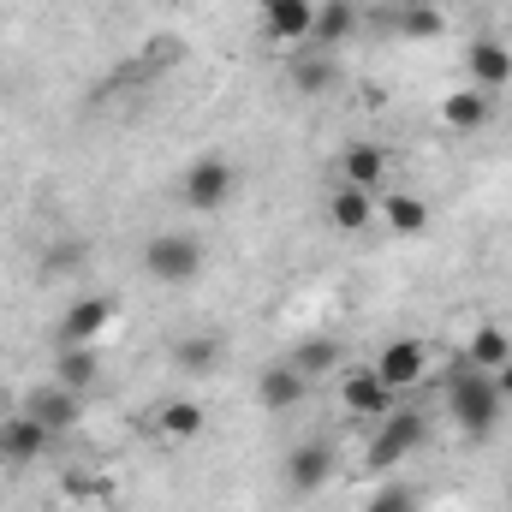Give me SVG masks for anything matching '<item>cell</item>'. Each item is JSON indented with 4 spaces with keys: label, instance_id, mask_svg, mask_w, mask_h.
<instances>
[{
    "label": "cell",
    "instance_id": "6da1fadb",
    "mask_svg": "<svg viewBox=\"0 0 512 512\" xmlns=\"http://www.w3.org/2000/svg\"><path fill=\"white\" fill-rule=\"evenodd\" d=\"M501 411H507V399L495 393V376L459 364V376L447 382V417L459 423V435L465 441H489L501 429Z\"/></svg>",
    "mask_w": 512,
    "mask_h": 512
},
{
    "label": "cell",
    "instance_id": "7a4b0ae2",
    "mask_svg": "<svg viewBox=\"0 0 512 512\" xmlns=\"http://www.w3.org/2000/svg\"><path fill=\"white\" fill-rule=\"evenodd\" d=\"M233 191H239V167H233L227 155H197V161L185 167V179H179V197H185V209H197V215L227 209Z\"/></svg>",
    "mask_w": 512,
    "mask_h": 512
},
{
    "label": "cell",
    "instance_id": "3957f363",
    "mask_svg": "<svg viewBox=\"0 0 512 512\" xmlns=\"http://www.w3.org/2000/svg\"><path fill=\"white\" fill-rule=\"evenodd\" d=\"M203 245L191 239V233H155L149 245H143V274L149 280H161V286H191L197 274H203Z\"/></svg>",
    "mask_w": 512,
    "mask_h": 512
},
{
    "label": "cell",
    "instance_id": "277c9868",
    "mask_svg": "<svg viewBox=\"0 0 512 512\" xmlns=\"http://www.w3.org/2000/svg\"><path fill=\"white\" fill-rule=\"evenodd\" d=\"M423 441H429V417H423L417 405H393L382 417V429H376V441H370V471H393V465L411 459Z\"/></svg>",
    "mask_w": 512,
    "mask_h": 512
},
{
    "label": "cell",
    "instance_id": "5b68a950",
    "mask_svg": "<svg viewBox=\"0 0 512 512\" xmlns=\"http://www.w3.org/2000/svg\"><path fill=\"white\" fill-rule=\"evenodd\" d=\"M334 471H340V453H334V441H298L292 453H286V465H280V477H286V489L292 495H322L328 483H334Z\"/></svg>",
    "mask_w": 512,
    "mask_h": 512
},
{
    "label": "cell",
    "instance_id": "8992f818",
    "mask_svg": "<svg viewBox=\"0 0 512 512\" xmlns=\"http://www.w3.org/2000/svg\"><path fill=\"white\" fill-rule=\"evenodd\" d=\"M114 316H120V304H114V298H102V292H90V298L66 304V316H60V346H96V340L114 328Z\"/></svg>",
    "mask_w": 512,
    "mask_h": 512
},
{
    "label": "cell",
    "instance_id": "52a82bcc",
    "mask_svg": "<svg viewBox=\"0 0 512 512\" xmlns=\"http://www.w3.org/2000/svg\"><path fill=\"white\" fill-rule=\"evenodd\" d=\"M376 376L393 393H411V387L429 376V346L423 340H387L382 352H376Z\"/></svg>",
    "mask_w": 512,
    "mask_h": 512
},
{
    "label": "cell",
    "instance_id": "ba28073f",
    "mask_svg": "<svg viewBox=\"0 0 512 512\" xmlns=\"http://www.w3.org/2000/svg\"><path fill=\"white\" fill-rule=\"evenodd\" d=\"M48 447H54V429H48L42 417L18 411V417L0 423V459H6V465H36Z\"/></svg>",
    "mask_w": 512,
    "mask_h": 512
},
{
    "label": "cell",
    "instance_id": "9c48e42d",
    "mask_svg": "<svg viewBox=\"0 0 512 512\" xmlns=\"http://www.w3.org/2000/svg\"><path fill=\"white\" fill-rule=\"evenodd\" d=\"M340 399H346L352 417H387V411L399 405V393L376 376V364H352L346 382H340Z\"/></svg>",
    "mask_w": 512,
    "mask_h": 512
},
{
    "label": "cell",
    "instance_id": "30bf717a",
    "mask_svg": "<svg viewBox=\"0 0 512 512\" xmlns=\"http://www.w3.org/2000/svg\"><path fill=\"white\" fill-rule=\"evenodd\" d=\"M304 393H310V376H304V370H292L286 358H280V364H268V370L256 376V405H262V411H274V417L298 411V405H304Z\"/></svg>",
    "mask_w": 512,
    "mask_h": 512
},
{
    "label": "cell",
    "instance_id": "8fae6325",
    "mask_svg": "<svg viewBox=\"0 0 512 512\" xmlns=\"http://www.w3.org/2000/svg\"><path fill=\"white\" fill-rule=\"evenodd\" d=\"M465 78L477 84V90H507L512 84V48L507 42H495V36H477L471 48H465Z\"/></svg>",
    "mask_w": 512,
    "mask_h": 512
},
{
    "label": "cell",
    "instance_id": "7c38bea8",
    "mask_svg": "<svg viewBox=\"0 0 512 512\" xmlns=\"http://www.w3.org/2000/svg\"><path fill=\"white\" fill-rule=\"evenodd\" d=\"M203 429H209V405H203V399H161V411H155V435H161V441L185 447V441H197Z\"/></svg>",
    "mask_w": 512,
    "mask_h": 512
},
{
    "label": "cell",
    "instance_id": "4fadbf2b",
    "mask_svg": "<svg viewBox=\"0 0 512 512\" xmlns=\"http://www.w3.org/2000/svg\"><path fill=\"white\" fill-rule=\"evenodd\" d=\"M262 30L274 42H310L316 30V0H262Z\"/></svg>",
    "mask_w": 512,
    "mask_h": 512
},
{
    "label": "cell",
    "instance_id": "5bb4252c",
    "mask_svg": "<svg viewBox=\"0 0 512 512\" xmlns=\"http://www.w3.org/2000/svg\"><path fill=\"white\" fill-rule=\"evenodd\" d=\"M30 417H42L54 435H66L78 417H84V393H72V387H60V382H42L36 393H30V405H24Z\"/></svg>",
    "mask_w": 512,
    "mask_h": 512
},
{
    "label": "cell",
    "instance_id": "9a60e30c",
    "mask_svg": "<svg viewBox=\"0 0 512 512\" xmlns=\"http://www.w3.org/2000/svg\"><path fill=\"white\" fill-rule=\"evenodd\" d=\"M441 120H447V131H483L489 120H495V96L489 90H447L441 96Z\"/></svg>",
    "mask_w": 512,
    "mask_h": 512
},
{
    "label": "cell",
    "instance_id": "2e32d148",
    "mask_svg": "<svg viewBox=\"0 0 512 512\" xmlns=\"http://www.w3.org/2000/svg\"><path fill=\"white\" fill-rule=\"evenodd\" d=\"M387 173V149L382 143H346L340 149V185H364V191H376V179Z\"/></svg>",
    "mask_w": 512,
    "mask_h": 512
},
{
    "label": "cell",
    "instance_id": "e0dca14e",
    "mask_svg": "<svg viewBox=\"0 0 512 512\" xmlns=\"http://www.w3.org/2000/svg\"><path fill=\"white\" fill-rule=\"evenodd\" d=\"M465 364L471 370H501V364H512V334L507 328H495V322H483V328H471V340H465Z\"/></svg>",
    "mask_w": 512,
    "mask_h": 512
},
{
    "label": "cell",
    "instance_id": "ac0fdd59",
    "mask_svg": "<svg viewBox=\"0 0 512 512\" xmlns=\"http://www.w3.org/2000/svg\"><path fill=\"white\" fill-rule=\"evenodd\" d=\"M328 221H334L340 233H364V227L376 221V197H370L364 185H340V191L328 197Z\"/></svg>",
    "mask_w": 512,
    "mask_h": 512
},
{
    "label": "cell",
    "instance_id": "d6986e66",
    "mask_svg": "<svg viewBox=\"0 0 512 512\" xmlns=\"http://www.w3.org/2000/svg\"><path fill=\"white\" fill-rule=\"evenodd\" d=\"M54 382L72 387V393H90V387L102 382V358H96V346H60V358H54Z\"/></svg>",
    "mask_w": 512,
    "mask_h": 512
},
{
    "label": "cell",
    "instance_id": "ffe728a7",
    "mask_svg": "<svg viewBox=\"0 0 512 512\" xmlns=\"http://www.w3.org/2000/svg\"><path fill=\"white\" fill-rule=\"evenodd\" d=\"M376 215H382L399 239H411V233H423V227H429V203H423L417 191H393L387 203H376Z\"/></svg>",
    "mask_w": 512,
    "mask_h": 512
},
{
    "label": "cell",
    "instance_id": "44dd1931",
    "mask_svg": "<svg viewBox=\"0 0 512 512\" xmlns=\"http://www.w3.org/2000/svg\"><path fill=\"white\" fill-rule=\"evenodd\" d=\"M286 78H292V90H298V96H328V90H334V78H340V72H334V60H328V54H310V60H304V54H298V60H292V72H286Z\"/></svg>",
    "mask_w": 512,
    "mask_h": 512
},
{
    "label": "cell",
    "instance_id": "7402d4cb",
    "mask_svg": "<svg viewBox=\"0 0 512 512\" xmlns=\"http://www.w3.org/2000/svg\"><path fill=\"white\" fill-rule=\"evenodd\" d=\"M352 24H358L352 0H328V6H316V30H310V42L334 48V42H346V36H352Z\"/></svg>",
    "mask_w": 512,
    "mask_h": 512
},
{
    "label": "cell",
    "instance_id": "603a6c76",
    "mask_svg": "<svg viewBox=\"0 0 512 512\" xmlns=\"http://www.w3.org/2000/svg\"><path fill=\"white\" fill-rule=\"evenodd\" d=\"M179 370H185V376H215V370H221V340H215V334L179 340Z\"/></svg>",
    "mask_w": 512,
    "mask_h": 512
},
{
    "label": "cell",
    "instance_id": "cb8c5ba5",
    "mask_svg": "<svg viewBox=\"0 0 512 512\" xmlns=\"http://www.w3.org/2000/svg\"><path fill=\"white\" fill-rule=\"evenodd\" d=\"M286 364H292V370H304V376L316 382L322 370H334V364H340V346H334V340H322V334H310V340H298V346H292V358H286Z\"/></svg>",
    "mask_w": 512,
    "mask_h": 512
},
{
    "label": "cell",
    "instance_id": "d4e9b609",
    "mask_svg": "<svg viewBox=\"0 0 512 512\" xmlns=\"http://www.w3.org/2000/svg\"><path fill=\"white\" fill-rule=\"evenodd\" d=\"M393 24H399V36H411V42H435V36L447 30V18H441L435 6H405Z\"/></svg>",
    "mask_w": 512,
    "mask_h": 512
},
{
    "label": "cell",
    "instance_id": "484cf974",
    "mask_svg": "<svg viewBox=\"0 0 512 512\" xmlns=\"http://www.w3.org/2000/svg\"><path fill=\"white\" fill-rule=\"evenodd\" d=\"M358 512H417V489L411 483H382Z\"/></svg>",
    "mask_w": 512,
    "mask_h": 512
},
{
    "label": "cell",
    "instance_id": "4316f807",
    "mask_svg": "<svg viewBox=\"0 0 512 512\" xmlns=\"http://www.w3.org/2000/svg\"><path fill=\"white\" fill-rule=\"evenodd\" d=\"M495 393L512 405V364H501V370H495Z\"/></svg>",
    "mask_w": 512,
    "mask_h": 512
},
{
    "label": "cell",
    "instance_id": "83f0119b",
    "mask_svg": "<svg viewBox=\"0 0 512 512\" xmlns=\"http://www.w3.org/2000/svg\"><path fill=\"white\" fill-rule=\"evenodd\" d=\"M507 501H512V477H507Z\"/></svg>",
    "mask_w": 512,
    "mask_h": 512
},
{
    "label": "cell",
    "instance_id": "f1b7e54d",
    "mask_svg": "<svg viewBox=\"0 0 512 512\" xmlns=\"http://www.w3.org/2000/svg\"><path fill=\"white\" fill-rule=\"evenodd\" d=\"M0 465H6V459H0Z\"/></svg>",
    "mask_w": 512,
    "mask_h": 512
}]
</instances>
